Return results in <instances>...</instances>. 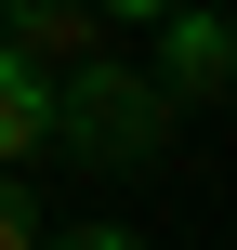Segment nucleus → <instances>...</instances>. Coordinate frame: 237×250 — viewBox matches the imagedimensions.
<instances>
[{
    "instance_id": "nucleus-1",
    "label": "nucleus",
    "mask_w": 237,
    "mask_h": 250,
    "mask_svg": "<svg viewBox=\"0 0 237 250\" xmlns=\"http://www.w3.org/2000/svg\"><path fill=\"white\" fill-rule=\"evenodd\" d=\"M172 119H185V105H172L145 66H119L106 40H92L79 66H53V145H66L79 171H145V158L172 145Z\"/></svg>"
},
{
    "instance_id": "nucleus-2",
    "label": "nucleus",
    "mask_w": 237,
    "mask_h": 250,
    "mask_svg": "<svg viewBox=\"0 0 237 250\" xmlns=\"http://www.w3.org/2000/svg\"><path fill=\"white\" fill-rule=\"evenodd\" d=\"M172 105H224L237 92V13H198V0H172L158 13V66H145Z\"/></svg>"
},
{
    "instance_id": "nucleus-3",
    "label": "nucleus",
    "mask_w": 237,
    "mask_h": 250,
    "mask_svg": "<svg viewBox=\"0 0 237 250\" xmlns=\"http://www.w3.org/2000/svg\"><path fill=\"white\" fill-rule=\"evenodd\" d=\"M0 40H13L26 66H79V53L106 40V13H92V0H0Z\"/></svg>"
},
{
    "instance_id": "nucleus-4",
    "label": "nucleus",
    "mask_w": 237,
    "mask_h": 250,
    "mask_svg": "<svg viewBox=\"0 0 237 250\" xmlns=\"http://www.w3.org/2000/svg\"><path fill=\"white\" fill-rule=\"evenodd\" d=\"M40 145H53V66H26L0 40V171H26Z\"/></svg>"
},
{
    "instance_id": "nucleus-5",
    "label": "nucleus",
    "mask_w": 237,
    "mask_h": 250,
    "mask_svg": "<svg viewBox=\"0 0 237 250\" xmlns=\"http://www.w3.org/2000/svg\"><path fill=\"white\" fill-rule=\"evenodd\" d=\"M0 250H40V198H26V171H0Z\"/></svg>"
},
{
    "instance_id": "nucleus-6",
    "label": "nucleus",
    "mask_w": 237,
    "mask_h": 250,
    "mask_svg": "<svg viewBox=\"0 0 237 250\" xmlns=\"http://www.w3.org/2000/svg\"><path fill=\"white\" fill-rule=\"evenodd\" d=\"M40 250H145L132 224H40Z\"/></svg>"
},
{
    "instance_id": "nucleus-7",
    "label": "nucleus",
    "mask_w": 237,
    "mask_h": 250,
    "mask_svg": "<svg viewBox=\"0 0 237 250\" xmlns=\"http://www.w3.org/2000/svg\"><path fill=\"white\" fill-rule=\"evenodd\" d=\"M92 13H106V26H158L172 0H92Z\"/></svg>"
}]
</instances>
